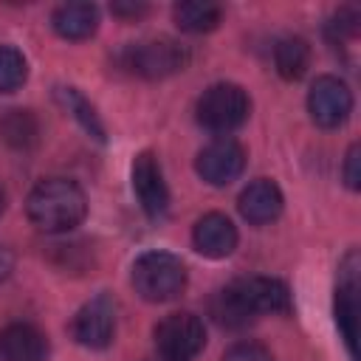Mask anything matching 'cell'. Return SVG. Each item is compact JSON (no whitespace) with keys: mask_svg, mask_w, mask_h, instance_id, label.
<instances>
[{"mask_svg":"<svg viewBox=\"0 0 361 361\" xmlns=\"http://www.w3.org/2000/svg\"><path fill=\"white\" fill-rule=\"evenodd\" d=\"M28 220L48 234H62L76 228L87 214V200L79 183L68 178H45L39 180L25 200Z\"/></svg>","mask_w":361,"mask_h":361,"instance_id":"1","label":"cell"},{"mask_svg":"<svg viewBox=\"0 0 361 361\" xmlns=\"http://www.w3.org/2000/svg\"><path fill=\"white\" fill-rule=\"evenodd\" d=\"M186 285V265L169 251H147L133 265V288L147 302H169Z\"/></svg>","mask_w":361,"mask_h":361,"instance_id":"2","label":"cell"},{"mask_svg":"<svg viewBox=\"0 0 361 361\" xmlns=\"http://www.w3.org/2000/svg\"><path fill=\"white\" fill-rule=\"evenodd\" d=\"M251 113V99L240 85L220 82L203 90L197 99V121L212 133H231L245 124Z\"/></svg>","mask_w":361,"mask_h":361,"instance_id":"3","label":"cell"},{"mask_svg":"<svg viewBox=\"0 0 361 361\" xmlns=\"http://www.w3.org/2000/svg\"><path fill=\"white\" fill-rule=\"evenodd\" d=\"M189 62V54L175 39H147L138 45H130L124 51V68H130L135 76L144 79H166L178 71H183Z\"/></svg>","mask_w":361,"mask_h":361,"instance_id":"4","label":"cell"},{"mask_svg":"<svg viewBox=\"0 0 361 361\" xmlns=\"http://www.w3.org/2000/svg\"><path fill=\"white\" fill-rule=\"evenodd\" d=\"M206 344L203 322L195 313H172L155 327V347L161 358L169 361H192Z\"/></svg>","mask_w":361,"mask_h":361,"instance_id":"5","label":"cell"},{"mask_svg":"<svg viewBox=\"0 0 361 361\" xmlns=\"http://www.w3.org/2000/svg\"><path fill=\"white\" fill-rule=\"evenodd\" d=\"M73 338L87 350H104L110 347L116 336V305L110 296H96L79 307L71 324Z\"/></svg>","mask_w":361,"mask_h":361,"instance_id":"6","label":"cell"},{"mask_svg":"<svg viewBox=\"0 0 361 361\" xmlns=\"http://www.w3.org/2000/svg\"><path fill=\"white\" fill-rule=\"evenodd\" d=\"M353 110V93L338 76H319L307 93V113L319 127H338Z\"/></svg>","mask_w":361,"mask_h":361,"instance_id":"7","label":"cell"},{"mask_svg":"<svg viewBox=\"0 0 361 361\" xmlns=\"http://www.w3.org/2000/svg\"><path fill=\"white\" fill-rule=\"evenodd\" d=\"M197 175L212 183V186H226L231 180L240 178V172L245 169V149L234 141V138H214L212 144H206L197 152Z\"/></svg>","mask_w":361,"mask_h":361,"instance_id":"8","label":"cell"},{"mask_svg":"<svg viewBox=\"0 0 361 361\" xmlns=\"http://www.w3.org/2000/svg\"><path fill=\"white\" fill-rule=\"evenodd\" d=\"M130 175H133V192H135L141 209L147 212V217H152V220L164 217L169 209V189H166L158 158L152 152H138Z\"/></svg>","mask_w":361,"mask_h":361,"instance_id":"9","label":"cell"},{"mask_svg":"<svg viewBox=\"0 0 361 361\" xmlns=\"http://www.w3.org/2000/svg\"><path fill=\"white\" fill-rule=\"evenodd\" d=\"M231 290L248 307L251 316H257V313H288L290 310V290L282 279L243 276V279L231 282Z\"/></svg>","mask_w":361,"mask_h":361,"instance_id":"10","label":"cell"},{"mask_svg":"<svg viewBox=\"0 0 361 361\" xmlns=\"http://www.w3.org/2000/svg\"><path fill=\"white\" fill-rule=\"evenodd\" d=\"M336 322L347 341L350 355L355 358V327H358V251H350L338 268L336 288Z\"/></svg>","mask_w":361,"mask_h":361,"instance_id":"11","label":"cell"},{"mask_svg":"<svg viewBox=\"0 0 361 361\" xmlns=\"http://www.w3.org/2000/svg\"><path fill=\"white\" fill-rule=\"evenodd\" d=\"M195 248L209 259H223L237 248V228L226 214H203L192 231Z\"/></svg>","mask_w":361,"mask_h":361,"instance_id":"12","label":"cell"},{"mask_svg":"<svg viewBox=\"0 0 361 361\" xmlns=\"http://www.w3.org/2000/svg\"><path fill=\"white\" fill-rule=\"evenodd\" d=\"M45 355H48V338L34 324L14 322L0 330L3 361H45Z\"/></svg>","mask_w":361,"mask_h":361,"instance_id":"13","label":"cell"},{"mask_svg":"<svg viewBox=\"0 0 361 361\" xmlns=\"http://www.w3.org/2000/svg\"><path fill=\"white\" fill-rule=\"evenodd\" d=\"M282 203L285 200H282L279 186L274 180H268V178H259V180H254V183H248L243 189V195H240V214L248 223H254V226H265V223L279 217Z\"/></svg>","mask_w":361,"mask_h":361,"instance_id":"14","label":"cell"},{"mask_svg":"<svg viewBox=\"0 0 361 361\" xmlns=\"http://www.w3.org/2000/svg\"><path fill=\"white\" fill-rule=\"evenodd\" d=\"M51 25L65 39H85L99 25V8L93 3H65L54 11Z\"/></svg>","mask_w":361,"mask_h":361,"instance_id":"15","label":"cell"},{"mask_svg":"<svg viewBox=\"0 0 361 361\" xmlns=\"http://www.w3.org/2000/svg\"><path fill=\"white\" fill-rule=\"evenodd\" d=\"M274 65L282 79L296 82L310 68V45L302 37H282L274 45Z\"/></svg>","mask_w":361,"mask_h":361,"instance_id":"16","label":"cell"},{"mask_svg":"<svg viewBox=\"0 0 361 361\" xmlns=\"http://www.w3.org/2000/svg\"><path fill=\"white\" fill-rule=\"evenodd\" d=\"M172 17H175L178 28H183L189 34H203V31L217 28L223 8L217 3H209V0H186V3H178L172 8Z\"/></svg>","mask_w":361,"mask_h":361,"instance_id":"17","label":"cell"},{"mask_svg":"<svg viewBox=\"0 0 361 361\" xmlns=\"http://www.w3.org/2000/svg\"><path fill=\"white\" fill-rule=\"evenodd\" d=\"M0 138L14 149H31L39 141V121L31 110H8L0 121Z\"/></svg>","mask_w":361,"mask_h":361,"instance_id":"18","label":"cell"},{"mask_svg":"<svg viewBox=\"0 0 361 361\" xmlns=\"http://www.w3.org/2000/svg\"><path fill=\"white\" fill-rule=\"evenodd\" d=\"M209 310H212L214 322L223 324V327H228V330H240V327H245V324L254 319V316L248 313V307L237 299V293L231 290V285L220 288V290L212 296Z\"/></svg>","mask_w":361,"mask_h":361,"instance_id":"19","label":"cell"},{"mask_svg":"<svg viewBox=\"0 0 361 361\" xmlns=\"http://www.w3.org/2000/svg\"><path fill=\"white\" fill-rule=\"evenodd\" d=\"M56 102L85 127V133H90L93 138H99V141H104V127H102V121H99V116H96V110H93V104L76 90V87H56Z\"/></svg>","mask_w":361,"mask_h":361,"instance_id":"20","label":"cell"},{"mask_svg":"<svg viewBox=\"0 0 361 361\" xmlns=\"http://www.w3.org/2000/svg\"><path fill=\"white\" fill-rule=\"evenodd\" d=\"M25 56L11 48V45H0V93H11L25 82Z\"/></svg>","mask_w":361,"mask_h":361,"instance_id":"21","label":"cell"},{"mask_svg":"<svg viewBox=\"0 0 361 361\" xmlns=\"http://www.w3.org/2000/svg\"><path fill=\"white\" fill-rule=\"evenodd\" d=\"M358 23H361L358 8H353V6L338 8V11L330 17V23H327V37H330V42L338 45V39L355 37V34H358Z\"/></svg>","mask_w":361,"mask_h":361,"instance_id":"22","label":"cell"},{"mask_svg":"<svg viewBox=\"0 0 361 361\" xmlns=\"http://www.w3.org/2000/svg\"><path fill=\"white\" fill-rule=\"evenodd\" d=\"M223 361H274V358H271V353H268L262 344L240 341V344H234V347L223 355Z\"/></svg>","mask_w":361,"mask_h":361,"instance_id":"23","label":"cell"},{"mask_svg":"<svg viewBox=\"0 0 361 361\" xmlns=\"http://www.w3.org/2000/svg\"><path fill=\"white\" fill-rule=\"evenodd\" d=\"M344 180L350 189H358L361 186V149L358 144H353L347 149V158H344Z\"/></svg>","mask_w":361,"mask_h":361,"instance_id":"24","label":"cell"},{"mask_svg":"<svg viewBox=\"0 0 361 361\" xmlns=\"http://www.w3.org/2000/svg\"><path fill=\"white\" fill-rule=\"evenodd\" d=\"M110 8H113L116 17H124V20H135V17H141V14L149 11L147 3H113Z\"/></svg>","mask_w":361,"mask_h":361,"instance_id":"25","label":"cell"},{"mask_svg":"<svg viewBox=\"0 0 361 361\" xmlns=\"http://www.w3.org/2000/svg\"><path fill=\"white\" fill-rule=\"evenodd\" d=\"M11 268H14V257H11V251H8L6 245H0V282L8 279Z\"/></svg>","mask_w":361,"mask_h":361,"instance_id":"26","label":"cell"},{"mask_svg":"<svg viewBox=\"0 0 361 361\" xmlns=\"http://www.w3.org/2000/svg\"><path fill=\"white\" fill-rule=\"evenodd\" d=\"M6 209V195H3V189H0V212Z\"/></svg>","mask_w":361,"mask_h":361,"instance_id":"27","label":"cell"},{"mask_svg":"<svg viewBox=\"0 0 361 361\" xmlns=\"http://www.w3.org/2000/svg\"><path fill=\"white\" fill-rule=\"evenodd\" d=\"M149 361H169V358H161V355H158V358H149Z\"/></svg>","mask_w":361,"mask_h":361,"instance_id":"28","label":"cell"}]
</instances>
